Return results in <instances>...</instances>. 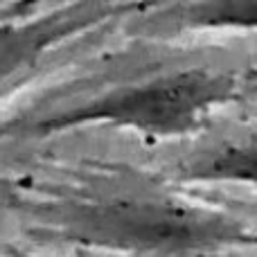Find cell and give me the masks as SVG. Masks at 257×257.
<instances>
[{
	"mask_svg": "<svg viewBox=\"0 0 257 257\" xmlns=\"http://www.w3.org/2000/svg\"><path fill=\"white\" fill-rule=\"evenodd\" d=\"M181 257H241V255L226 253L223 248H212V250H199V253H190V255H181Z\"/></svg>",
	"mask_w": 257,
	"mask_h": 257,
	"instance_id": "cell-4",
	"label": "cell"
},
{
	"mask_svg": "<svg viewBox=\"0 0 257 257\" xmlns=\"http://www.w3.org/2000/svg\"><path fill=\"white\" fill-rule=\"evenodd\" d=\"M230 81L223 77L190 72L126 90L97 106L61 120L59 126L77 122H111L140 133L172 136L192 128L214 104L226 99Z\"/></svg>",
	"mask_w": 257,
	"mask_h": 257,
	"instance_id": "cell-2",
	"label": "cell"
},
{
	"mask_svg": "<svg viewBox=\"0 0 257 257\" xmlns=\"http://www.w3.org/2000/svg\"><path fill=\"white\" fill-rule=\"evenodd\" d=\"M61 226L86 244L156 257H181L250 239L246 228L223 214L156 194L75 201L63 212Z\"/></svg>",
	"mask_w": 257,
	"mask_h": 257,
	"instance_id": "cell-1",
	"label": "cell"
},
{
	"mask_svg": "<svg viewBox=\"0 0 257 257\" xmlns=\"http://www.w3.org/2000/svg\"><path fill=\"white\" fill-rule=\"evenodd\" d=\"M185 176L208 183H241L257 187V138L223 142L185 163Z\"/></svg>",
	"mask_w": 257,
	"mask_h": 257,
	"instance_id": "cell-3",
	"label": "cell"
}]
</instances>
